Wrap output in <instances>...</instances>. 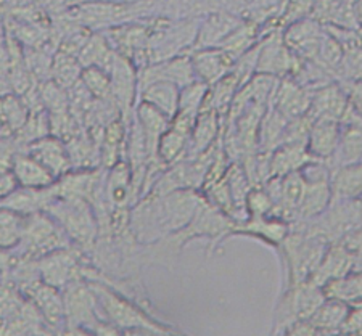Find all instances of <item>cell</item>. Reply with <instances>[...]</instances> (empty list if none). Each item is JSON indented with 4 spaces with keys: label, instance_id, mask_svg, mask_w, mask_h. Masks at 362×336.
Wrapping results in <instances>:
<instances>
[{
    "label": "cell",
    "instance_id": "obj_1",
    "mask_svg": "<svg viewBox=\"0 0 362 336\" xmlns=\"http://www.w3.org/2000/svg\"><path fill=\"white\" fill-rule=\"evenodd\" d=\"M329 245L313 234L305 222L291 224L288 236L277 250L284 270V288L311 280Z\"/></svg>",
    "mask_w": 362,
    "mask_h": 336
},
{
    "label": "cell",
    "instance_id": "obj_2",
    "mask_svg": "<svg viewBox=\"0 0 362 336\" xmlns=\"http://www.w3.org/2000/svg\"><path fill=\"white\" fill-rule=\"evenodd\" d=\"M97 296L98 311L103 320L112 323L124 333H173L174 328L165 325L139 308L129 298L116 293L102 283L90 285Z\"/></svg>",
    "mask_w": 362,
    "mask_h": 336
},
{
    "label": "cell",
    "instance_id": "obj_3",
    "mask_svg": "<svg viewBox=\"0 0 362 336\" xmlns=\"http://www.w3.org/2000/svg\"><path fill=\"white\" fill-rule=\"evenodd\" d=\"M325 298L324 288L313 282L282 288L274 309L272 333H287V330L296 322L308 320Z\"/></svg>",
    "mask_w": 362,
    "mask_h": 336
},
{
    "label": "cell",
    "instance_id": "obj_4",
    "mask_svg": "<svg viewBox=\"0 0 362 336\" xmlns=\"http://www.w3.org/2000/svg\"><path fill=\"white\" fill-rule=\"evenodd\" d=\"M66 234L47 211L33 212L26 216L25 232L20 246L26 256L42 258L44 254L66 248Z\"/></svg>",
    "mask_w": 362,
    "mask_h": 336
},
{
    "label": "cell",
    "instance_id": "obj_5",
    "mask_svg": "<svg viewBox=\"0 0 362 336\" xmlns=\"http://www.w3.org/2000/svg\"><path fill=\"white\" fill-rule=\"evenodd\" d=\"M282 26L272 28L262 34L258 42V63L256 74L282 79L293 76L301 60L291 54L282 36Z\"/></svg>",
    "mask_w": 362,
    "mask_h": 336
},
{
    "label": "cell",
    "instance_id": "obj_6",
    "mask_svg": "<svg viewBox=\"0 0 362 336\" xmlns=\"http://www.w3.org/2000/svg\"><path fill=\"white\" fill-rule=\"evenodd\" d=\"M45 211L62 225L65 234L79 245H90L95 239V219L84 200L57 198Z\"/></svg>",
    "mask_w": 362,
    "mask_h": 336
},
{
    "label": "cell",
    "instance_id": "obj_7",
    "mask_svg": "<svg viewBox=\"0 0 362 336\" xmlns=\"http://www.w3.org/2000/svg\"><path fill=\"white\" fill-rule=\"evenodd\" d=\"M63 304H65L66 327L86 328L97 332L103 318L98 311L97 296L92 287L74 280L63 288Z\"/></svg>",
    "mask_w": 362,
    "mask_h": 336
},
{
    "label": "cell",
    "instance_id": "obj_8",
    "mask_svg": "<svg viewBox=\"0 0 362 336\" xmlns=\"http://www.w3.org/2000/svg\"><path fill=\"white\" fill-rule=\"evenodd\" d=\"M327 31L313 18H303L284 26L282 36L298 60L316 61Z\"/></svg>",
    "mask_w": 362,
    "mask_h": 336
},
{
    "label": "cell",
    "instance_id": "obj_9",
    "mask_svg": "<svg viewBox=\"0 0 362 336\" xmlns=\"http://www.w3.org/2000/svg\"><path fill=\"white\" fill-rule=\"evenodd\" d=\"M20 292L36 306L47 327L55 330H63V327H66L65 304H63L60 289L42 280L33 279L25 283Z\"/></svg>",
    "mask_w": 362,
    "mask_h": 336
},
{
    "label": "cell",
    "instance_id": "obj_10",
    "mask_svg": "<svg viewBox=\"0 0 362 336\" xmlns=\"http://www.w3.org/2000/svg\"><path fill=\"white\" fill-rule=\"evenodd\" d=\"M291 230V224L279 216L264 217H247L240 222L233 224L229 234L230 236H248L264 245L279 250L280 245L287 239Z\"/></svg>",
    "mask_w": 362,
    "mask_h": 336
},
{
    "label": "cell",
    "instance_id": "obj_11",
    "mask_svg": "<svg viewBox=\"0 0 362 336\" xmlns=\"http://www.w3.org/2000/svg\"><path fill=\"white\" fill-rule=\"evenodd\" d=\"M313 100V90L300 80L287 76L277 80L271 105L285 119H296L308 114Z\"/></svg>",
    "mask_w": 362,
    "mask_h": 336
},
{
    "label": "cell",
    "instance_id": "obj_12",
    "mask_svg": "<svg viewBox=\"0 0 362 336\" xmlns=\"http://www.w3.org/2000/svg\"><path fill=\"white\" fill-rule=\"evenodd\" d=\"M195 73L194 66H192L190 55H179L174 58H168V60L148 63L147 66L139 69V90L142 87L148 85L156 80H166V83H173L182 89L184 85L194 83Z\"/></svg>",
    "mask_w": 362,
    "mask_h": 336
},
{
    "label": "cell",
    "instance_id": "obj_13",
    "mask_svg": "<svg viewBox=\"0 0 362 336\" xmlns=\"http://www.w3.org/2000/svg\"><path fill=\"white\" fill-rule=\"evenodd\" d=\"M349 100L340 80H332L313 90V100L308 116L313 121L329 119L341 123V119L349 112Z\"/></svg>",
    "mask_w": 362,
    "mask_h": 336
},
{
    "label": "cell",
    "instance_id": "obj_14",
    "mask_svg": "<svg viewBox=\"0 0 362 336\" xmlns=\"http://www.w3.org/2000/svg\"><path fill=\"white\" fill-rule=\"evenodd\" d=\"M243 18L226 10H213L200 18L194 49L221 47L224 39L235 29ZM192 49V50H194Z\"/></svg>",
    "mask_w": 362,
    "mask_h": 336
},
{
    "label": "cell",
    "instance_id": "obj_15",
    "mask_svg": "<svg viewBox=\"0 0 362 336\" xmlns=\"http://www.w3.org/2000/svg\"><path fill=\"white\" fill-rule=\"evenodd\" d=\"M108 73L112 79V100L118 105L119 112L127 113L139 95V69L118 54Z\"/></svg>",
    "mask_w": 362,
    "mask_h": 336
},
{
    "label": "cell",
    "instance_id": "obj_16",
    "mask_svg": "<svg viewBox=\"0 0 362 336\" xmlns=\"http://www.w3.org/2000/svg\"><path fill=\"white\" fill-rule=\"evenodd\" d=\"M362 161V116L349 108L340 123V138H338L337 153L330 167L351 164Z\"/></svg>",
    "mask_w": 362,
    "mask_h": 336
},
{
    "label": "cell",
    "instance_id": "obj_17",
    "mask_svg": "<svg viewBox=\"0 0 362 336\" xmlns=\"http://www.w3.org/2000/svg\"><path fill=\"white\" fill-rule=\"evenodd\" d=\"M28 153L42 163L55 179L66 176L74 166L68 145L57 136H47L29 143Z\"/></svg>",
    "mask_w": 362,
    "mask_h": 336
},
{
    "label": "cell",
    "instance_id": "obj_18",
    "mask_svg": "<svg viewBox=\"0 0 362 336\" xmlns=\"http://www.w3.org/2000/svg\"><path fill=\"white\" fill-rule=\"evenodd\" d=\"M36 269L40 280L58 289H63L76 280L78 265H76L74 254L69 253L66 248H60V250L50 251L39 258Z\"/></svg>",
    "mask_w": 362,
    "mask_h": 336
},
{
    "label": "cell",
    "instance_id": "obj_19",
    "mask_svg": "<svg viewBox=\"0 0 362 336\" xmlns=\"http://www.w3.org/2000/svg\"><path fill=\"white\" fill-rule=\"evenodd\" d=\"M190 61L194 66L195 78L208 85H213L226 74H229L235 63L233 58L221 47L194 49L190 54Z\"/></svg>",
    "mask_w": 362,
    "mask_h": 336
},
{
    "label": "cell",
    "instance_id": "obj_20",
    "mask_svg": "<svg viewBox=\"0 0 362 336\" xmlns=\"http://www.w3.org/2000/svg\"><path fill=\"white\" fill-rule=\"evenodd\" d=\"M223 116L214 109H202L194 124V129H192L185 158H195V156L213 148L223 137Z\"/></svg>",
    "mask_w": 362,
    "mask_h": 336
},
{
    "label": "cell",
    "instance_id": "obj_21",
    "mask_svg": "<svg viewBox=\"0 0 362 336\" xmlns=\"http://www.w3.org/2000/svg\"><path fill=\"white\" fill-rule=\"evenodd\" d=\"M354 254L341 241L330 243L309 282L324 287L332 280L340 279V277L354 270Z\"/></svg>",
    "mask_w": 362,
    "mask_h": 336
},
{
    "label": "cell",
    "instance_id": "obj_22",
    "mask_svg": "<svg viewBox=\"0 0 362 336\" xmlns=\"http://www.w3.org/2000/svg\"><path fill=\"white\" fill-rule=\"evenodd\" d=\"M340 138V123L329 119H316L311 123L306 138V148L314 160L332 163Z\"/></svg>",
    "mask_w": 362,
    "mask_h": 336
},
{
    "label": "cell",
    "instance_id": "obj_23",
    "mask_svg": "<svg viewBox=\"0 0 362 336\" xmlns=\"http://www.w3.org/2000/svg\"><path fill=\"white\" fill-rule=\"evenodd\" d=\"M314 161L309 155L306 143H282L274 148L267 158V167H269L271 177H282L290 172L301 171L306 164Z\"/></svg>",
    "mask_w": 362,
    "mask_h": 336
},
{
    "label": "cell",
    "instance_id": "obj_24",
    "mask_svg": "<svg viewBox=\"0 0 362 336\" xmlns=\"http://www.w3.org/2000/svg\"><path fill=\"white\" fill-rule=\"evenodd\" d=\"M351 306L335 298H325L324 303L308 318L314 335L341 333Z\"/></svg>",
    "mask_w": 362,
    "mask_h": 336
},
{
    "label": "cell",
    "instance_id": "obj_25",
    "mask_svg": "<svg viewBox=\"0 0 362 336\" xmlns=\"http://www.w3.org/2000/svg\"><path fill=\"white\" fill-rule=\"evenodd\" d=\"M11 172L18 182V187L23 188H47L52 187L57 181L54 174L29 153L13 156Z\"/></svg>",
    "mask_w": 362,
    "mask_h": 336
},
{
    "label": "cell",
    "instance_id": "obj_26",
    "mask_svg": "<svg viewBox=\"0 0 362 336\" xmlns=\"http://www.w3.org/2000/svg\"><path fill=\"white\" fill-rule=\"evenodd\" d=\"M306 179V177H305ZM332 203L330 177L325 179H306V190L298 206L295 222L311 221L322 214Z\"/></svg>",
    "mask_w": 362,
    "mask_h": 336
},
{
    "label": "cell",
    "instance_id": "obj_27",
    "mask_svg": "<svg viewBox=\"0 0 362 336\" xmlns=\"http://www.w3.org/2000/svg\"><path fill=\"white\" fill-rule=\"evenodd\" d=\"M332 201L362 198V161L337 166L330 174Z\"/></svg>",
    "mask_w": 362,
    "mask_h": 336
},
{
    "label": "cell",
    "instance_id": "obj_28",
    "mask_svg": "<svg viewBox=\"0 0 362 336\" xmlns=\"http://www.w3.org/2000/svg\"><path fill=\"white\" fill-rule=\"evenodd\" d=\"M136 123L147 140L151 156L156 160V147H158L161 136L169 129L171 118H168L166 114H163L148 103L139 102L136 107Z\"/></svg>",
    "mask_w": 362,
    "mask_h": 336
},
{
    "label": "cell",
    "instance_id": "obj_29",
    "mask_svg": "<svg viewBox=\"0 0 362 336\" xmlns=\"http://www.w3.org/2000/svg\"><path fill=\"white\" fill-rule=\"evenodd\" d=\"M179 85L166 83V80H156V83H151L139 90V102L148 103L173 119L179 109Z\"/></svg>",
    "mask_w": 362,
    "mask_h": 336
},
{
    "label": "cell",
    "instance_id": "obj_30",
    "mask_svg": "<svg viewBox=\"0 0 362 336\" xmlns=\"http://www.w3.org/2000/svg\"><path fill=\"white\" fill-rule=\"evenodd\" d=\"M190 132L176 124H169V129L161 136L158 147H156V160L168 167L177 161L184 160L189 150Z\"/></svg>",
    "mask_w": 362,
    "mask_h": 336
},
{
    "label": "cell",
    "instance_id": "obj_31",
    "mask_svg": "<svg viewBox=\"0 0 362 336\" xmlns=\"http://www.w3.org/2000/svg\"><path fill=\"white\" fill-rule=\"evenodd\" d=\"M136 188H134L132 169L127 161H118L112 166L108 181H107V196L112 206L124 208L129 201Z\"/></svg>",
    "mask_w": 362,
    "mask_h": 336
},
{
    "label": "cell",
    "instance_id": "obj_32",
    "mask_svg": "<svg viewBox=\"0 0 362 336\" xmlns=\"http://www.w3.org/2000/svg\"><path fill=\"white\" fill-rule=\"evenodd\" d=\"M288 119H285L282 114L276 112L272 107H267V109L262 114L259 131H258V150L262 153H271L274 148L284 142V134L287 129Z\"/></svg>",
    "mask_w": 362,
    "mask_h": 336
},
{
    "label": "cell",
    "instance_id": "obj_33",
    "mask_svg": "<svg viewBox=\"0 0 362 336\" xmlns=\"http://www.w3.org/2000/svg\"><path fill=\"white\" fill-rule=\"evenodd\" d=\"M261 39V28L255 23L248 20H243L240 25H238L233 31L224 39V42L221 44V49H223L226 54H229L233 61L237 58H240L243 54H247L258 44Z\"/></svg>",
    "mask_w": 362,
    "mask_h": 336
},
{
    "label": "cell",
    "instance_id": "obj_34",
    "mask_svg": "<svg viewBox=\"0 0 362 336\" xmlns=\"http://www.w3.org/2000/svg\"><path fill=\"white\" fill-rule=\"evenodd\" d=\"M29 107L20 95L4 94L0 95V123L2 131L8 134H16L29 118Z\"/></svg>",
    "mask_w": 362,
    "mask_h": 336
},
{
    "label": "cell",
    "instance_id": "obj_35",
    "mask_svg": "<svg viewBox=\"0 0 362 336\" xmlns=\"http://www.w3.org/2000/svg\"><path fill=\"white\" fill-rule=\"evenodd\" d=\"M327 298L344 301L349 306L362 303V270H353L349 274L327 283L322 287Z\"/></svg>",
    "mask_w": 362,
    "mask_h": 336
},
{
    "label": "cell",
    "instance_id": "obj_36",
    "mask_svg": "<svg viewBox=\"0 0 362 336\" xmlns=\"http://www.w3.org/2000/svg\"><path fill=\"white\" fill-rule=\"evenodd\" d=\"M26 216L0 206V250L13 251L20 246Z\"/></svg>",
    "mask_w": 362,
    "mask_h": 336
},
{
    "label": "cell",
    "instance_id": "obj_37",
    "mask_svg": "<svg viewBox=\"0 0 362 336\" xmlns=\"http://www.w3.org/2000/svg\"><path fill=\"white\" fill-rule=\"evenodd\" d=\"M83 65H81L78 56H74L71 52H60L57 55L52 73H54V83H57L62 89L71 87L79 83L81 73H83Z\"/></svg>",
    "mask_w": 362,
    "mask_h": 336
},
{
    "label": "cell",
    "instance_id": "obj_38",
    "mask_svg": "<svg viewBox=\"0 0 362 336\" xmlns=\"http://www.w3.org/2000/svg\"><path fill=\"white\" fill-rule=\"evenodd\" d=\"M81 83L95 100L112 98V79H110V73L105 69L98 66L84 68L81 73Z\"/></svg>",
    "mask_w": 362,
    "mask_h": 336
},
{
    "label": "cell",
    "instance_id": "obj_39",
    "mask_svg": "<svg viewBox=\"0 0 362 336\" xmlns=\"http://www.w3.org/2000/svg\"><path fill=\"white\" fill-rule=\"evenodd\" d=\"M209 85L195 79L194 83L184 85L179 95V109L177 113H185L198 116L203 109L204 100H206Z\"/></svg>",
    "mask_w": 362,
    "mask_h": 336
},
{
    "label": "cell",
    "instance_id": "obj_40",
    "mask_svg": "<svg viewBox=\"0 0 362 336\" xmlns=\"http://www.w3.org/2000/svg\"><path fill=\"white\" fill-rule=\"evenodd\" d=\"M247 217L274 216V201L264 185H253L245 200Z\"/></svg>",
    "mask_w": 362,
    "mask_h": 336
},
{
    "label": "cell",
    "instance_id": "obj_41",
    "mask_svg": "<svg viewBox=\"0 0 362 336\" xmlns=\"http://www.w3.org/2000/svg\"><path fill=\"white\" fill-rule=\"evenodd\" d=\"M340 84L344 92H346L349 105H351L356 113H359L362 116V78L340 80Z\"/></svg>",
    "mask_w": 362,
    "mask_h": 336
},
{
    "label": "cell",
    "instance_id": "obj_42",
    "mask_svg": "<svg viewBox=\"0 0 362 336\" xmlns=\"http://www.w3.org/2000/svg\"><path fill=\"white\" fill-rule=\"evenodd\" d=\"M340 241L356 256H362V224L344 235Z\"/></svg>",
    "mask_w": 362,
    "mask_h": 336
},
{
    "label": "cell",
    "instance_id": "obj_43",
    "mask_svg": "<svg viewBox=\"0 0 362 336\" xmlns=\"http://www.w3.org/2000/svg\"><path fill=\"white\" fill-rule=\"evenodd\" d=\"M16 188H18V182L11 169H0V200H4Z\"/></svg>",
    "mask_w": 362,
    "mask_h": 336
},
{
    "label": "cell",
    "instance_id": "obj_44",
    "mask_svg": "<svg viewBox=\"0 0 362 336\" xmlns=\"http://www.w3.org/2000/svg\"><path fill=\"white\" fill-rule=\"evenodd\" d=\"M10 265H11V254H10V251L0 250V274H2L4 270H7Z\"/></svg>",
    "mask_w": 362,
    "mask_h": 336
},
{
    "label": "cell",
    "instance_id": "obj_45",
    "mask_svg": "<svg viewBox=\"0 0 362 336\" xmlns=\"http://www.w3.org/2000/svg\"><path fill=\"white\" fill-rule=\"evenodd\" d=\"M2 132H4V131H2V123H0V134H2Z\"/></svg>",
    "mask_w": 362,
    "mask_h": 336
}]
</instances>
